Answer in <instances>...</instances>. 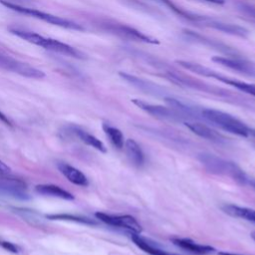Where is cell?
<instances>
[{"label": "cell", "instance_id": "cell-4", "mask_svg": "<svg viewBox=\"0 0 255 255\" xmlns=\"http://www.w3.org/2000/svg\"><path fill=\"white\" fill-rule=\"evenodd\" d=\"M0 3L2 5H4L5 7L9 8L10 10L16 11V12L21 13V14L28 15L30 17H34L36 19L42 20V21L47 22V23L52 24V25H56V26H59V27H62V28L70 29V30H77V31L84 30V28L80 24H78L74 21L56 16V15H53V14H50V13H46V12H43V11H40V10H37V9H34V8L22 6V5L10 2L8 0H0Z\"/></svg>", "mask_w": 255, "mask_h": 255}, {"label": "cell", "instance_id": "cell-16", "mask_svg": "<svg viewBox=\"0 0 255 255\" xmlns=\"http://www.w3.org/2000/svg\"><path fill=\"white\" fill-rule=\"evenodd\" d=\"M130 238L138 248H140L141 250H143L144 252H146L150 255H173V254H170L167 251L161 249L155 243L142 237L141 235H139V233H131Z\"/></svg>", "mask_w": 255, "mask_h": 255}, {"label": "cell", "instance_id": "cell-3", "mask_svg": "<svg viewBox=\"0 0 255 255\" xmlns=\"http://www.w3.org/2000/svg\"><path fill=\"white\" fill-rule=\"evenodd\" d=\"M199 160L204 165V167L216 174H223L232 177L233 179L240 181L242 183H246L247 176L244 171L234 162L229 160L223 159L217 155L209 154V153H202L199 155Z\"/></svg>", "mask_w": 255, "mask_h": 255}, {"label": "cell", "instance_id": "cell-23", "mask_svg": "<svg viewBox=\"0 0 255 255\" xmlns=\"http://www.w3.org/2000/svg\"><path fill=\"white\" fill-rule=\"evenodd\" d=\"M75 133L86 144H88V145L98 149L101 152H106L107 151V148H106L105 144L99 138L94 136L93 134H91V133H89V132H87V131H85V130H83L81 128H78L75 129Z\"/></svg>", "mask_w": 255, "mask_h": 255}, {"label": "cell", "instance_id": "cell-20", "mask_svg": "<svg viewBox=\"0 0 255 255\" xmlns=\"http://www.w3.org/2000/svg\"><path fill=\"white\" fill-rule=\"evenodd\" d=\"M213 78L222 82V83H224V84L232 86V87H234L235 89H237L241 92H244L246 94H249V95L255 97V84L246 83V82H242V81H239V80H236V79L227 78L225 76L220 75L217 72H215V74L213 75Z\"/></svg>", "mask_w": 255, "mask_h": 255}, {"label": "cell", "instance_id": "cell-34", "mask_svg": "<svg viewBox=\"0 0 255 255\" xmlns=\"http://www.w3.org/2000/svg\"><path fill=\"white\" fill-rule=\"evenodd\" d=\"M251 237H252V239L255 241V231H253V232L251 233Z\"/></svg>", "mask_w": 255, "mask_h": 255}, {"label": "cell", "instance_id": "cell-8", "mask_svg": "<svg viewBox=\"0 0 255 255\" xmlns=\"http://www.w3.org/2000/svg\"><path fill=\"white\" fill-rule=\"evenodd\" d=\"M131 102L136 107H138L139 109H141L142 111L146 112L147 114H149L153 117L164 119V120H175L178 118V114L175 110H171V109H168L163 106L152 105V104L146 103V102H144L142 100H138V99H133V100H131Z\"/></svg>", "mask_w": 255, "mask_h": 255}, {"label": "cell", "instance_id": "cell-7", "mask_svg": "<svg viewBox=\"0 0 255 255\" xmlns=\"http://www.w3.org/2000/svg\"><path fill=\"white\" fill-rule=\"evenodd\" d=\"M26 189V183L20 179L0 177V194L23 200L29 198Z\"/></svg>", "mask_w": 255, "mask_h": 255}, {"label": "cell", "instance_id": "cell-27", "mask_svg": "<svg viewBox=\"0 0 255 255\" xmlns=\"http://www.w3.org/2000/svg\"><path fill=\"white\" fill-rule=\"evenodd\" d=\"M0 246L2 248H4L5 250L9 251V252H12V253H19L21 251L20 247L12 242H9V241H3V240H0Z\"/></svg>", "mask_w": 255, "mask_h": 255}, {"label": "cell", "instance_id": "cell-19", "mask_svg": "<svg viewBox=\"0 0 255 255\" xmlns=\"http://www.w3.org/2000/svg\"><path fill=\"white\" fill-rule=\"evenodd\" d=\"M36 192L43 194V195H49L53 197H58L66 200H73L74 196L72 193L68 192L67 190L61 188L58 185L54 184H39L35 186Z\"/></svg>", "mask_w": 255, "mask_h": 255}, {"label": "cell", "instance_id": "cell-25", "mask_svg": "<svg viewBox=\"0 0 255 255\" xmlns=\"http://www.w3.org/2000/svg\"><path fill=\"white\" fill-rule=\"evenodd\" d=\"M47 218L52 219V220H68V221H75L78 223H84V224H89V225H95L96 222L90 218L86 217H81V216H76V215H71V214H51L47 215Z\"/></svg>", "mask_w": 255, "mask_h": 255}, {"label": "cell", "instance_id": "cell-32", "mask_svg": "<svg viewBox=\"0 0 255 255\" xmlns=\"http://www.w3.org/2000/svg\"><path fill=\"white\" fill-rule=\"evenodd\" d=\"M218 255H240V254H234V253H229V252H219Z\"/></svg>", "mask_w": 255, "mask_h": 255}, {"label": "cell", "instance_id": "cell-33", "mask_svg": "<svg viewBox=\"0 0 255 255\" xmlns=\"http://www.w3.org/2000/svg\"><path fill=\"white\" fill-rule=\"evenodd\" d=\"M250 136L255 137V129H253V128L250 129Z\"/></svg>", "mask_w": 255, "mask_h": 255}, {"label": "cell", "instance_id": "cell-28", "mask_svg": "<svg viewBox=\"0 0 255 255\" xmlns=\"http://www.w3.org/2000/svg\"><path fill=\"white\" fill-rule=\"evenodd\" d=\"M11 171V168L2 160H0V174H5L9 173Z\"/></svg>", "mask_w": 255, "mask_h": 255}, {"label": "cell", "instance_id": "cell-18", "mask_svg": "<svg viewBox=\"0 0 255 255\" xmlns=\"http://www.w3.org/2000/svg\"><path fill=\"white\" fill-rule=\"evenodd\" d=\"M222 210L232 217L241 218L255 223V209L242 207L234 204H225L222 206Z\"/></svg>", "mask_w": 255, "mask_h": 255}, {"label": "cell", "instance_id": "cell-21", "mask_svg": "<svg viewBox=\"0 0 255 255\" xmlns=\"http://www.w3.org/2000/svg\"><path fill=\"white\" fill-rule=\"evenodd\" d=\"M176 63L180 67L184 68L185 70H188L192 73H195V74L203 76V77L213 78V75L215 73V71L209 69L208 67L202 66L198 63H194V62H190V61H184V60H178V61H176Z\"/></svg>", "mask_w": 255, "mask_h": 255}, {"label": "cell", "instance_id": "cell-30", "mask_svg": "<svg viewBox=\"0 0 255 255\" xmlns=\"http://www.w3.org/2000/svg\"><path fill=\"white\" fill-rule=\"evenodd\" d=\"M246 183H248L251 187H253V188L255 189V179H249V178H247Z\"/></svg>", "mask_w": 255, "mask_h": 255}, {"label": "cell", "instance_id": "cell-26", "mask_svg": "<svg viewBox=\"0 0 255 255\" xmlns=\"http://www.w3.org/2000/svg\"><path fill=\"white\" fill-rule=\"evenodd\" d=\"M238 10L244 18L255 23V6L254 5L241 3V4H238Z\"/></svg>", "mask_w": 255, "mask_h": 255}, {"label": "cell", "instance_id": "cell-15", "mask_svg": "<svg viewBox=\"0 0 255 255\" xmlns=\"http://www.w3.org/2000/svg\"><path fill=\"white\" fill-rule=\"evenodd\" d=\"M183 33H184L189 39H191V40H194V41H196V42H198V43H200V44H203V45L209 46V47H211V48H214V49H216V50H218V51L225 52V53H227L228 55H232V57H236V56H234V55L236 54V52L233 51V50H232L231 48H229L228 46L222 44V43H219V42H216L215 40H212V39H208V38H206V37H203V36H201V35H199V34L193 32V31L184 30ZM237 58H239V57H237Z\"/></svg>", "mask_w": 255, "mask_h": 255}, {"label": "cell", "instance_id": "cell-6", "mask_svg": "<svg viewBox=\"0 0 255 255\" xmlns=\"http://www.w3.org/2000/svg\"><path fill=\"white\" fill-rule=\"evenodd\" d=\"M96 216L98 219L108 225L127 229L130 231V233H140L142 230L141 225L136 221L134 217L130 215H112L103 212H97Z\"/></svg>", "mask_w": 255, "mask_h": 255}, {"label": "cell", "instance_id": "cell-12", "mask_svg": "<svg viewBox=\"0 0 255 255\" xmlns=\"http://www.w3.org/2000/svg\"><path fill=\"white\" fill-rule=\"evenodd\" d=\"M185 126L195 134H197L200 137H203L207 140L213 141V142H222L224 141V137L214 130L213 128H209L208 126L199 123V122H185Z\"/></svg>", "mask_w": 255, "mask_h": 255}, {"label": "cell", "instance_id": "cell-9", "mask_svg": "<svg viewBox=\"0 0 255 255\" xmlns=\"http://www.w3.org/2000/svg\"><path fill=\"white\" fill-rule=\"evenodd\" d=\"M109 30L112 32H115L125 38L128 39H132L135 41H140L143 43H148V44H159V41L153 37H150L148 35L143 34L142 32L128 26V25H123V24H116V25H111L109 27Z\"/></svg>", "mask_w": 255, "mask_h": 255}, {"label": "cell", "instance_id": "cell-1", "mask_svg": "<svg viewBox=\"0 0 255 255\" xmlns=\"http://www.w3.org/2000/svg\"><path fill=\"white\" fill-rule=\"evenodd\" d=\"M9 31L13 35L31 43V44H34L39 47H43L44 49H47V50H50L53 52H57L62 55L69 56V57L76 58V59H85L86 58L85 54L82 53L80 50H78L66 43L58 41L56 39L47 38L38 33L28 31L25 29H20L17 27H10Z\"/></svg>", "mask_w": 255, "mask_h": 255}, {"label": "cell", "instance_id": "cell-5", "mask_svg": "<svg viewBox=\"0 0 255 255\" xmlns=\"http://www.w3.org/2000/svg\"><path fill=\"white\" fill-rule=\"evenodd\" d=\"M0 68L30 79H43L45 73L0 50Z\"/></svg>", "mask_w": 255, "mask_h": 255}, {"label": "cell", "instance_id": "cell-31", "mask_svg": "<svg viewBox=\"0 0 255 255\" xmlns=\"http://www.w3.org/2000/svg\"><path fill=\"white\" fill-rule=\"evenodd\" d=\"M207 2H211L214 4H223L225 2V0H205Z\"/></svg>", "mask_w": 255, "mask_h": 255}, {"label": "cell", "instance_id": "cell-14", "mask_svg": "<svg viewBox=\"0 0 255 255\" xmlns=\"http://www.w3.org/2000/svg\"><path fill=\"white\" fill-rule=\"evenodd\" d=\"M58 168L61 171V173L64 174L67 177V179L72 183L80 186H87L89 184V181L86 175L78 168L65 162H59Z\"/></svg>", "mask_w": 255, "mask_h": 255}, {"label": "cell", "instance_id": "cell-2", "mask_svg": "<svg viewBox=\"0 0 255 255\" xmlns=\"http://www.w3.org/2000/svg\"><path fill=\"white\" fill-rule=\"evenodd\" d=\"M201 114L204 119L217 126L218 128L224 129L225 131L239 136H250L251 128L242 121L225 112L214 109H204L202 110Z\"/></svg>", "mask_w": 255, "mask_h": 255}, {"label": "cell", "instance_id": "cell-22", "mask_svg": "<svg viewBox=\"0 0 255 255\" xmlns=\"http://www.w3.org/2000/svg\"><path fill=\"white\" fill-rule=\"evenodd\" d=\"M103 128H104V131L106 132L107 136L109 137L110 141L112 142V144L116 148L122 149L124 147V144H125V138H124L123 132L119 128H117L115 127H112L108 124H104Z\"/></svg>", "mask_w": 255, "mask_h": 255}, {"label": "cell", "instance_id": "cell-10", "mask_svg": "<svg viewBox=\"0 0 255 255\" xmlns=\"http://www.w3.org/2000/svg\"><path fill=\"white\" fill-rule=\"evenodd\" d=\"M212 61L223 66V67L243 73L245 75L255 76V68L251 64H249L245 61H242L240 58H237V57L229 58V57L215 56L212 58Z\"/></svg>", "mask_w": 255, "mask_h": 255}, {"label": "cell", "instance_id": "cell-24", "mask_svg": "<svg viewBox=\"0 0 255 255\" xmlns=\"http://www.w3.org/2000/svg\"><path fill=\"white\" fill-rule=\"evenodd\" d=\"M158 2H160L161 4H163L164 6H166L167 8H169L170 10H172L175 14L179 15L180 17H183L187 20H190V21H204L205 18L203 16H199V15H196V14H193V13H190V12H187V11H184L183 9L177 7L171 0H157Z\"/></svg>", "mask_w": 255, "mask_h": 255}, {"label": "cell", "instance_id": "cell-13", "mask_svg": "<svg viewBox=\"0 0 255 255\" xmlns=\"http://www.w3.org/2000/svg\"><path fill=\"white\" fill-rule=\"evenodd\" d=\"M205 26L210 27L212 29L221 31L223 33L232 35V36H237V37H241V38H246L249 35V32L246 28L239 26V25H235V24H231V23H224V22H220V21H209V22H204Z\"/></svg>", "mask_w": 255, "mask_h": 255}, {"label": "cell", "instance_id": "cell-29", "mask_svg": "<svg viewBox=\"0 0 255 255\" xmlns=\"http://www.w3.org/2000/svg\"><path fill=\"white\" fill-rule=\"evenodd\" d=\"M0 122L3 123V124H5L6 126H12L10 120H9L3 113H1V112H0Z\"/></svg>", "mask_w": 255, "mask_h": 255}, {"label": "cell", "instance_id": "cell-11", "mask_svg": "<svg viewBox=\"0 0 255 255\" xmlns=\"http://www.w3.org/2000/svg\"><path fill=\"white\" fill-rule=\"evenodd\" d=\"M172 242L175 246L193 255H209L215 251V249L209 245L200 244L188 238H173Z\"/></svg>", "mask_w": 255, "mask_h": 255}, {"label": "cell", "instance_id": "cell-17", "mask_svg": "<svg viewBox=\"0 0 255 255\" xmlns=\"http://www.w3.org/2000/svg\"><path fill=\"white\" fill-rule=\"evenodd\" d=\"M124 146L130 162L135 166H141L144 162V154L138 143L134 139L128 138L125 141Z\"/></svg>", "mask_w": 255, "mask_h": 255}]
</instances>
